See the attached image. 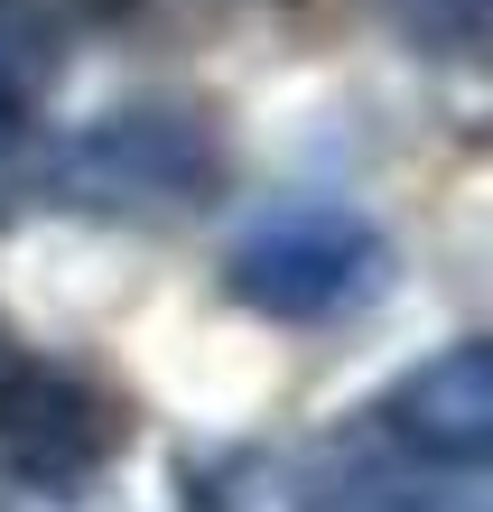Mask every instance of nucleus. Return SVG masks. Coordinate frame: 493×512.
<instances>
[{
    "label": "nucleus",
    "mask_w": 493,
    "mask_h": 512,
    "mask_svg": "<svg viewBox=\"0 0 493 512\" xmlns=\"http://www.w3.org/2000/svg\"><path fill=\"white\" fill-rule=\"evenodd\" d=\"M335 475L307 447H214L187 457V512H326Z\"/></svg>",
    "instance_id": "5"
},
{
    "label": "nucleus",
    "mask_w": 493,
    "mask_h": 512,
    "mask_svg": "<svg viewBox=\"0 0 493 512\" xmlns=\"http://www.w3.org/2000/svg\"><path fill=\"white\" fill-rule=\"evenodd\" d=\"M373 438L400 466L475 485L493 466V345L484 336H447L438 354H419L382 401H373Z\"/></svg>",
    "instance_id": "3"
},
{
    "label": "nucleus",
    "mask_w": 493,
    "mask_h": 512,
    "mask_svg": "<svg viewBox=\"0 0 493 512\" xmlns=\"http://www.w3.org/2000/svg\"><path fill=\"white\" fill-rule=\"evenodd\" d=\"M47 196L94 224H168L205 215L233 187V149L196 103H121L47 149Z\"/></svg>",
    "instance_id": "1"
},
{
    "label": "nucleus",
    "mask_w": 493,
    "mask_h": 512,
    "mask_svg": "<svg viewBox=\"0 0 493 512\" xmlns=\"http://www.w3.org/2000/svg\"><path fill=\"white\" fill-rule=\"evenodd\" d=\"M66 84V10L56 0H0V149L47 122Z\"/></svg>",
    "instance_id": "6"
},
{
    "label": "nucleus",
    "mask_w": 493,
    "mask_h": 512,
    "mask_svg": "<svg viewBox=\"0 0 493 512\" xmlns=\"http://www.w3.org/2000/svg\"><path fill=\"white\" fill-rule=\"evenodd\" d=\"M224 289L233 308H252L270 326L363 317L391 289V233L345 196H289L242 224V243L224 252Z\"/></svg>",
    "instance_id": "2"
},
{
    "label": "nucleus",
    "mask_w": 493,
    "mask_h": 512,
    "mask_svg": "<svg viewBox=\"0 0 493 512\" xmlns=\"http://www.w3.org/2000/svg\"><path fill=\"white\" fill-rule=\"evenodd\" d=\"M19 364H28V345L10 336V326H0V391H10V373H19Z\"/></svg>",
    "instance_id": "8"
},
{
    "label": "nucleus",
    "mask_w": 493,
    "mask_h": 512,
    "mask_svg": "<svg viewBox=\"0 0 493 512\" xmlns=\"http://www.w3.org/2000/svg\"><path fill=\"white\" fill-rule=\"evenodd\" d=\"M373 10L410 56H438V66H475L493 38V0H373Z\"/></svg>",
    "instance_id": "7"
},
{
    "label": "nucleus",
    "mask_w": 493,
    "mask_h": 512,
    "mask_svg": "<svg viewBox=\"0 0 493 512\" xmlns=\"http://www.w3.org/2000/svg\"><path fill=\"white\" fill-rule=\"evenodd\" d=\"M121 438H131V419L66 364H38V354H28V364L10 373V391H0V466L28 475L38 494L94 485V475L121 457Z\"/></svg>",
    "instance_id": "4"
}]
</instances>
